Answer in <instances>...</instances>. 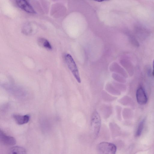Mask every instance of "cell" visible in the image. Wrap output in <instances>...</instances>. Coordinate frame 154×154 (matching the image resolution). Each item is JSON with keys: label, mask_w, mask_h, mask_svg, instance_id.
Returning <instances> with one entry per match:
<instances>
[{"label": "cell", "mask_w": 154, "mask_h": 154, "mask_svg": "<svg viewBox=\"0 0 154 154\" xmlns=\"http://www.w3.org/2000/svg\"><path fill=\"white\" fill-rule=\"evenodd\" d=\"M17 6L25 12L35 14V11L26 0H16Z\"/></svg>", "instance_id": "cell-4"}, {"label": "cell", "mask_w": 154, "mask_h": 154, "mask_svg": "<svg viewBox=\"0 0 154 154\" xmlns=\"http://www.w3.org/2000/svg\"><path fill=\"white\" fill-rule=\"evenodd\" d=\"M97 151L102 154H115L117 148L114 144L107 142H102L98 144L97 146Z\"/></svg>", "instance_id": "cell-2"}, {"label": "cell", "mask_w": 154, "mask_h": 154, "mask_svg": "<svg viewBox=\"0 0 154 154\" xmlns=\"http://www.w3.org/2000/svg\"><path fill=\"white\" fill-rule=\"evenodd\" d=\"M144 121L145 120L143 119L140 122L135 134L136 137H138L141 134L143 129Z\"/></svg>", "instance_id": "cell-10"}, {"label": "cell", "mask_w": 154, "mask_h": 154, "mask_svg": "<svg viewBox=\"0 0 154 154\" xmlns=\"http://www.w3.org/2000/svg\"><path fill=\"white\" fill-rule=\"evenodd\" d=\"M101 120L97 111H95L92 114L91 120V129L93 135L95 137L98 135L100 128Z\"/></svg>", "instance_id": "cell-1"}, {"label": "cell", "mask_w": 154, "mask_h": 154, "mask_svg": "<svg viewBox=\"0 0 154 154\" xmlns=\"http://www.w3.org/2000/svg\"><path fill=\"white\" fill-rule=\"evenodd\" d=\"M25 149L21 146H16L11 148L10 149L9 153L11 154H26Z\"/></svg>", "instance_id": "cell-8"}, {"label": "cell", "mask_w": 154, "mask_h": 154, "mask_svg": "<svg viewBox=\"0 0 154 154\" xmlns=\"http://www.w3.org/2000/svg\"><path fill=\"white\" fill-rule=\"evenodd\" d=\"M136 98L138 103L140 105L146 104L147 98L143 88L141 86L137 89L136 92Z\"/></svg>", "instance_id": "cell-5"}, {"label": "cell", "mask_w": 154, "mask_h": 154, "mask_svg": "<svg viewBox=\"0 0 154 154\" xmlns=\"http://www.w3.org/2000/svg\"><path fill=\"white\" fill-rule=\"evenodd\" d=\"M153 69L152 75L154 77V59L153 61Z\"/></svg>", "instance_id": "cell-11"}, {"label": "cell", "mask_w": 154, "mask_h": 154, "mask_svg": "<svg viewBox=\"0 0 154 154\" xmlns=\"http://www.w3.org/2000/svg\"><path fill=\"white\" fill-rule=\"evenodd\" d=\"M0 140L3 143L8 146L14 145L16 143V139L14 137L7 135L1 130L0 131Z\"/></svg>", "instance_id": "cell-6"}, {"label": "cell", "mask_w": 154, "mask_h": 154, "mask_svg": "<svg viewBox=\"0 0 154 154\" xmlns=\"http://www.w3.org/2000/svg\"><path fill=\"white\" fill-rule=\"evenodd\" d=\"M65 58L68 68L78 82L80 83L81 80L79 70L73 58L69 54H66Z\"/></svg>", "instance_id": "cell-3"}, {"label": "cell", "mask_w": 154, "mask_h": 154, "mask_svg": "<svg viewBox=\"0 0 154 154\" xmlns=\"http://www.w3.org/2000/svg\"><path fill=\"white\" fill-rule=\"evenodd\" d=\"M94 0L97 1V2H102L103 1L108 0Z\"/></svg>", "instance_id": "cell-12"}, {"label": "cell", "mask_w": 154, "mask_h": 154, "mask_svg": "<svg viewBox=\"0 0 154 154\" xmlns=\"http://www.w3.org/2000/svg\"><path fill=\"white\" fill-rule=\"evenodd\" d=\"M13 117L16 123L19 125L27 123L30 119L29 116L27 115H21L16 114H14Z\"/></svg>", "instance_id": "cell-7"}, {"label": "cell", "mask_w": 154, "mask_h": 154, "mask_svg": "<svg viewBox=\"0 0 154 154\" xmlns=\"http://www.w3.org/2000/svg\"><path fill=\"white\" fill-rule=\"evenodd\" d=\"M38 45L41 47L48 50L52 49V47L48 41L46 39L40 38L38 39Z\"/></svg>", "instance_id": "cell-9"}]
</instances>
